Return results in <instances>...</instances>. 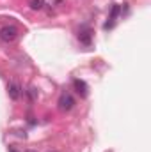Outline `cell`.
<instances>
[{
    "label": "cell",
    "instance_id": "1",
    "mask_svg": "<svg viewBox=\"0 0 151 152\" xmlns=\"http://www.w3.org/2000/svg\"><path fill=\"white\" fill-rule=\"evenodd\" d=\"M18 37V28L14 25H5L0 28V41L4 42H13L14 39Z\"/></svg>",
    "mask_w": 151,
    "mask_h": 152
},
{
    "label": "cell",
    "instance_id": "2",
    "mask_svg": "<svg viewBox=\"0 0 151 152\" xmlns=\"http://www.w3.org/2000/svg\"><path fill=\"white\" fill-rule=\"evenodd\" d=\"M57 104H59V110H61V112H70V110H73V106H75V97H73L71 94L64 92V94H61Z\"/></svg>",
    "mask_w": 151,
    "mask_h": 152
},
{
    "label": "cell",
    "instance_id": "3",
    "mask_svg": "<svg viewBox=\"0 0 151 152\" xmlns=\"http://www.w3.org/2000/svg\"><path fill=\"white\" fill-rule=\"evenodd\" d=\"M7 94H9V97H11L13 101H16V99L21 96V87H20L18 83H14V81H13V83H9V85H7Z\"/></svg>",
    "mask_w": 151,
    "mask_h": 152
},
{
    "label": "cell",
    "instance_id": "4",
    "mask_svg": "<svg viewBox=\"0 0 151 152\" xmlns=\"http://www.w3.org/2000/svg\"><path fill=\"white\" fill-rule=\"evenodd\" d=\"M91 37H93V32H91L89 27H84V28L78 30V39H80V42H84V44H91Z\"/></svg>",
    "mask_w": 151,
    "mask_h": 152
},
{
    "label": "cell",
    "instance_id": "5",
    "mask_svg": "<svg viewBox=\"0 0 151 152\" xmlns=\"http://www.w3.org/2000/svg\"><path fill=\"white\" fill-rule=\"evenodd\" d=\"M73 87H75V90L80 94V96H87V90H89V87H87V83L85 81H82V80H75L73 81Z\"/></svg>",
    "mask_w": 151,
    "mask_h": 152
},
{
    "label": "cell",
    "instance_id": "6",
    "mask_svg": "<svg viewBox=\"0 0 151 152\" xmlns=\"http://www.w3.org/2000/svg\"><path fill=\"white\" fill-rule=\"evenodd\" d=\"M119 11H121V7H119V5H114V7H112L110 16H109V21L105 23V28H112V27H114V21H115V18H117Z\"/></svg>",
    "mask_w": 151,
    "mask_h": 152
},
{
    "label": "cell",
    "instance_id": "7",
    "mask_svg": "<svg viewBox=\"0 0 151 152\" xmlns=\"http://www.w3.org/2000/svg\"><path fill=\"white\" fill-rule=\"evenodd\" d=\"M30 9H34V11H38V9H43V5H44V0H30Z\"/></svg>",
    "mask_w": 151,
    "mask_h": 152
},
{
    "label": "cell",
    "instance_id": "8",
    "mask_svg": "<svg viewBox=\"0 0 151 152\" xmlns=\"http://www.w3.org/2000/svg\"><path fill=\"white\" fill-rule=\"evenodd\" d=\"M53 152H55V151H53Z\"/></svg>",
    "mask_w": 151,
    "mask_h": 152
}]
</instances>
